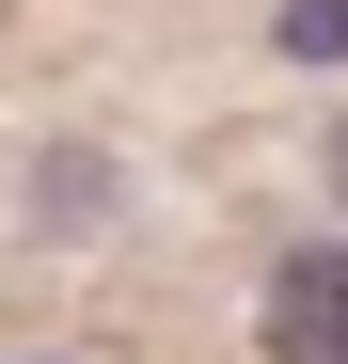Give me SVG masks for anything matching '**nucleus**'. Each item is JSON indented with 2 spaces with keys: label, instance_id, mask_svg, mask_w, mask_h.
<instances>
[{
  "label": "nucleus",
  "instance_id": "obj_1",
  "mask_svg": "<svg viewBox=\"0 0 348 364\" xmlns=\"http://www.w3.org/2000/svg\"><path fill=\"white\" fill-rule=\"evenodd\" d=\"M254 348H269V364H348V237L269 254V285H254Z\"/></svg>",
  "mask_w": 348,
  "mask_h": 364
},
{
  "label": "nucleus",
  "instance_id": "obj_2",
  "mask_svg": "<svg viewBox=\"0 0 348 364\" xmlns=\"http://www.w3.org/2000/svg\"><path fill=\"white\" fill-rule=\"evenodd\" d=\"M32 222H64V237L111 222V159H95V143H48V159H32Z\"/></svg>",
  "mask_w": 348,
  "mask_h": 364
},
{
  "label": "nucleus",
  "instance_id": "obj_3",
  "mask_svg": "<svg viewBox=\"0 0 348 364\" xmlns=\"http://www.w3.org/2000/svg\"><path fill=\"white\" fill-rule=\"evenodd\" d=\"M269 48L285 64H348V0H269Z\"/></svg>",
  "mask_w": 348,
  "mask_h": 364
},
{
  "label": "nucleus",
  "instance_id": "obj_4",
  "mask_svg": "<svg viewBox=\"0 0 348 364\" xmlns=\"http://www.w3.org/2000/svg\"><path fill=\"white\" fill-rule=\"evenodd\" d=\"M317 191H332V222H348V111L317 127Z\"/></svg>",
  "mask_w": 348,
  "mask_h": 364
},
{
  "label": "nucleus",
  "instance_id": "obj_5",
  "mask_svg": "<svg viewBox=\"0 0 348 364\" xmlns=\"http://www.w3.org/2000/svg\"><path fill=\"white\" fill-rule=\"evenodd\" d=\"M0 364H80V348H0Z\"/></svg>",
  "mask_w": 348,
  "mask_h": 364
}]
</instances>
